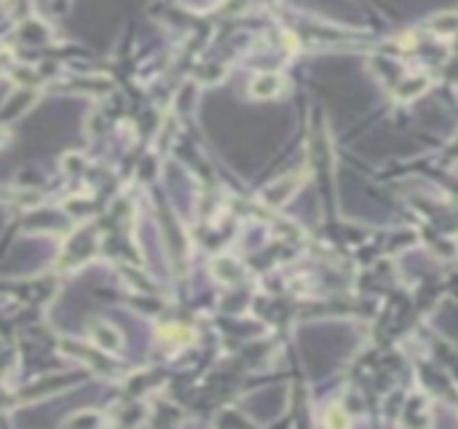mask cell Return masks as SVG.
<instances>
[{"label":"cell","instance_id":"1","mask_svg":"<svg viewBox=\"0 0 458 429\" xmlns=\"http://www.w3.org/2000/svg\"><path fill=\"white\" fill-rule=\"evenodd\" d=\"M91 341L97 343L100 349H105V352H113L116 354L121 349V333L110 325H97L94 333H91Z\"/></svg>","mask_w":458,"mask_h":429},{"label":"cell","instance_id":"2","mask_svg":"<svg viewBox=\"0 0 458 429\" xmlns=\"http://www.w3.org/2000/svg\"><path fill=\"white\" fill-rule=\"evenodd\" d=\"M252 97H276L279 91H282V78L279 75H273V73H268V75H260V78H254L252 81Z\"/></svg>","mask_w":458,"mask_h":429},{"label":"cell","instance_id":"3","mask_svg":"<svg viewBox=\"0 0 458 429\" xmlns=\"http://www.w3.org/2000/svg\"><path fill=\"white\" fill-rule=\"evenodd\" d=\"M279 183L284 186V196H289L292 190H295V188H298V186H300V183H303V177H292L289 183H287V177H284V180H279ZM268 190H276V188H268ZM268 202H273V204H279V202H282V193H276V196H273V193H268Z\"/></svg>","mask_w":458,"mask_h":429},{"label":"cell","instance_id":"4","mask_svg":"<svg viewBox=\"0 0 458 429\" xmlns=\"http://www.w3.org/2000/svg\"><path fill=\"white\" fill-rule=\"evenodd\" d=\"M327 424H333V427H346V424H349V419H346V413L335 405V408H330V411H327Z\"/></svg>","mask_w":458,"mask_h":429}]
</instances>
